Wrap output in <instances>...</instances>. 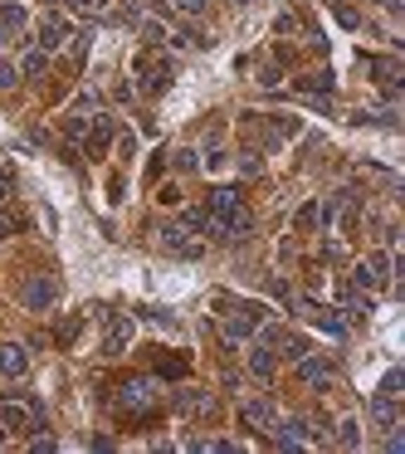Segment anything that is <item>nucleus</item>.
Wrapping results in <instances>:
<instances>
[{
    "instance_id": "nucleus-30",
    "label": "nucleus",
    "mask_w": 405,
    "mask_h": 454,
    "mask_svg": "<svg viewBox=\"0 0 405 454\" xmlns=\"http://www.w3.org/2000/svg\"><path fill=\"white\" fill-rule=\"evenodd\" d=\"M176 5H181L186 15H201V10H205V0H176Z\"/></svg>"
},
{
    "instance_id": "nucleus-28",
    "label": "nucleus",
    "mask_w": 405,
    "mask_h": 454,
    "mask_svg": "<svg viewBox=\"0 0 405 454\" xmlns=\"http://www.w3.org/2000/svg\"><path fill=\"white\" fill-rule=\"evenodd\" d=\"M79 338V318H69V323H64V328H59V342H64V347H69V342Z\"/></svg>"
},
{
    "instance_id": "nucleus-11",
    "label": "nucleus",
    "mask_w": 405,
    "mask_h": 454,
    "mask_svg": "<svg viewBox=\"0 0 405 454\" xmlns=\"http://www.w3.org/2000/svg\"><path fill=\"white\" fill-rule=\"evenodd\" d=\"M239 415H244V425H254V430H264V435H274V425H279V420H274V406H269V401H249V406H244Z\"/></svg>"
},
{
    "instance_id": "nucleus-24",
    "label": "nucleus",
    "mask_w": 405,
    "mask_h": 454,
    "mask_svg": "<svg viewBox=\"0 0 405 454\" xmlns=\"http://www.w3.org/2000/svg\"><path fill=\"white\" fill-rule=\"evenodd\" d=\"M196 166H201L196 152H176V171H196Z\"/></svg>"
},
{
    "instance_id": "nucleus-1",
    "label": "nucleus",
    "mask_w": 405,
    "mask_h": 454,
    "mask_svg": "<svg viewBox=\"0 0 405 454\" xmlns=\"http://www.w3.org/2000/svg\"><path fill=\"white\" fill-rule=\"evenodd\" d=\"M249 229H254V215L244 211L239 191L215 186L210 201H205V234H215V239H249Z\"/></svg>"
},
{
    "instance_id": "nucleus-8",
    "label": "nucleus",
    "mask_w": 405,
    "mask_h": 454,
    "mask_svg": "<svg viewBox=\"0 0 405 454\" xmlns=\"http://www.w3.org/2000/svg\"><path fill=\"white\" fill-rule=\"evenodd\" d=\"M59 44H69V20H64V15H44V25H39V49L49 54V49H59Z\"/></svg>"
},
{
    "instance_id": "nucleus-10",
    "label": "nucleus",
    "mask_w": 405,
    "mask_h": 454,
    "mask_svg": "<svg viewBox=\"0 0 405 454\" xmlns=\"http://www.w3.org/2000/svg\"><path fill=\"white\" fill-rule=\"evenodd\" d=\"M0 425L5 430H34V406H20V401L0 406Z\"/></svg>"
},
{
    "instance_id": "nucleus-15",
    "label": "nucleus",
    "mask_w": 405,
    "mask_h": 454,
    "mask_svg": "<svg viewBox=\"0 0 405 454\" xmlns=\"http://www.w3.org/2000/svg\"><path fill=\"white\" fill-rule=\"evenodd\" d=\"M371 420L391 430V425H396V396H376V401H371Z\"/></svg>"
},
{
    "instance_id": "nucleus-26",
    "label": "nucleus",
    "mask_w": 405,
    "mask_h": 454,
    "mask_svg": "<svg viewBox=\"0 0 405 454\" xmlns=\"http://www.w3.org/2000/svg\"><path fill=\"white\" fill-rule=\"evenodd\" d=\"M15 79H20V69H15V64H5V59H0V88H15Z\"/></svg>"
},
{
    "instance_id": "nucleus-7",
    "label": "nucleus",
    "mask_w": 405,
    "mask_h": 454,
    "mask_svg": "<svg viewBox=\"0 0 405 454\" xmlns=\"http://www.w3.org/2000/svg\"><path fill=\"white\" fill-rule=\"evenodd\" d=\"M298 376H303L307 386H317V391H327V386L337 381L332 361H322V356H298Z\"/></svg>"
},
{
    "instance_id": "nucleus-27",
    "label": "nucleus",
    "mask_w": 405,
    "mask_h": 454,
    "mask_svg": "<svg viewBox=\"0 0 405 454\" xmlns=\"http://www.w3.org/2000/svg\"><path fill=\"white\" fill-rule=\"evenodd\" d=\"M381 396H401V371H391V376L381 381Z\"/></svg>"
},
{
    "instance_id": "nucleus-33",
    "label": "nucleus",
    "mask_w": 405,
    "mask_h": 454,
    "mask_svg": "<svg viewBox=\"0 0 405 454\" xmlns=\"http://www.w3.org/2000/svg\"><path fill=\"white\" fill-rule=\"evenodd\" d=\"M88 5H93V10H102V5H107V0H88Z\"/></svg>"
},
{
    "instance_id": "nucleus-34",
    "label": "nucleus",
    "mask_w": 405,
    "mask_h": 454,
    "mask_svg": "<svg viewBox=\"0 0 405 454\" xmlns=\"http://www.w3.org/2000/svg\"><path fill=\"white\" fill-rule=\"evenodd\" d=\"M239 5H249V0H239Z\"/></svg>"
},
{
    "instance_id": "nucleus-31",
    "label": "nucleus",
    "mask_w": 405,
    "mask_h": 454,
    "mask_svg": "<svg viewBox=\"0 0 405 454\" xmlns=\"http://www.w3.org/2000/svg\"><path fill=\"white\" fill-rule=\"evenodd\" d=\"M5 191H10V171H0V196H5Z\"/></svg>"
},
{
    "instance_id": "nucleus-32",
    "label": "nucleus",
    "mask_w": 405,
    "mask_h": 454,
    "mask_svg": "<svg viewBox=\"0 0 405 454\" xmlns=\"http://www.w3.org/2000/svg\"><path fill=\"white\" fill-rule=\"evenodd\" d=\"M10 229H15V225H10V220H0V239H5V234H10Z\"/></svg>"
},
{
    "instance_id": "nucleus-2",
    "label": "nucleus",
    "mask_w": 405,
    "mask_h": 454,
    "mask_svg": "<svg viewBox=\"0 0 405 454\" xmlns=\"http://www.w3.org/2000/svg\"><path fill=\"white\" fill-rule=\"evenodd\" d=\"M157 401H161V391H157V381H147V376H132V381L117 386V410H122V415H152Z\"/></svg>"
},
{
    "instance_id": "nucleus-29",
    "label": "nucleus",
    "mask_w": 405,
    "mask_h": 454,
    "mask_svg": "<svg viewBox=\"0 0 405 454\" xmlns=\"http://www.w3.org/2000/svg\"><path fill=\"white\" fill-rule=\"evenodd\" d=\"M312 220H317V206H303V211H298V225L307 229V225H312Z\"/></svg>"
},
{
    "instance_id": "nucleus-25",
    "label": "nucleus",
    "mask_w": 405,
    "mask_h": 454,
    "mask_svg": "<svg viewBox=\"0 0 405 454\" xmlns=\"http://www.w3.org/2000/svg\"><path fill=\"white\" fill-rule=\"evenodd\" d=\"M347 313H352V318H366V313H371V298H347Z\"/></svg>"
},
{
    "instance_id": "nucleus-13",
    "label": "nucleus",
    "mask_w": 405,
    "mask_h": 454,
    "mask_svg": "<svg viewBox=\"0 0 405 454\" xmlns=\"http://www.w3.org/2000/svg\"><path fill=\"white\" fill-rule=\"evenodd\" d=\"M29 371V356H25V347H0V376H25Z\"/></svg>"
},
{
    "instance_id": "nucleus-16",
    "label": "nucleus",
    "mask_w": 405,
    "mask_h": 454,
    "mask_svg": "<svg viewBox=\"0 0 405 454\" xmlns=\"http://www.w3.org/2000/svg\"><path fill=\"white\" fill-rule=\"evenodd\" d=\"M20 25H25V5H15V0H10V5H0V29H5L10 39H15V29H20Z\"/></svg>"
},
{
    "instance_id": "nucleus-22",
    "label": "nucleus",
    "mask_w": 405,
    "mask_h": 454,
    "mask_svg": "<svg viewBox=\"0 0 405 454\" xmlns=\"http://www.w3.org/2000/svg\"><path fill=\"white\" fill-rule=\"evenodd\" d=\"M176 406H181V410H210V396H196V391H181V396H176Z\"/></svg>"
},
{
    "instance_id": "nucleus-14",
    "label": "nucleus",
    "mask_w": 405,
    "mask_h": 454,
    "mask_svg": "<svg viewBox=\"0 0 405 454\" xmlns=\"http://www.w3.org/2000/svg\"><path fill=\"white\" fill-rule=\"evenodd\" d=\"M249 371L259 381H269L274 376V347H249Z\"/></svg>"
},
{
    "instance_id": "nucleus-12",
    "label": "nucleus",
    "mask_w": 405,
    "mask_h": 454,
    "mask_svg": "<svg viewBox=\"0 0 405 454\" xmlns=\"http://www.w3.org/2000/svg\"><path fill=\"white\" fill-rule=\"evenodd\" d=\"M84 142H88V156H102V152H107V142H112V117H93V122H88V137H84Z\"/></svg>"
},
{
    "instance_id": "nucleus-3",
    "label": "nucleus",
    "mask_w": 405,
    "mask_h": 454,
    "mask_svg": "<svg viewBox=\"0 0 405 454\" xmlns=\"http://www.w3.org/2000/svg\"><path fill=\"white\" fill-rule=\"evenodd\" d=\"M54 298H59V283H54L49 274H29V279L20 283V303H25L29 313H44V308H54Z\"/></svg>"
},
{
    "instance_id": "nucleus-17",
    "label": "nucleus",
    "mask_w": 405,
    "mask_h": 454,
    "mask_svg": "<svg viewBox=\"0 0 405 454\" xmlns=\"http://www.w3.org/2000/svg\"><path fill=\"white\" fill-rule=\"evenodd\" d=\"M312 323H317L327 338H342V333H347V323H342V318H332L327 308H312Z\"/></svg>"
},
{
    "instance_id": "nucleus-23",
    "label": "nucleus",
    "mask_w": 405,
    "mask_h": 454,
    "mask_svg": "<svg viewBox=\"0 0 405 454\" xmlns=\"http://www.w3.org/2000/svg\"><path fill=\"white\" fill-rule=\"evenodd\" d=\"M64 132H69L74 142H79V137H88V117H84V113H74L69 122H64Z\"/></svg>"
},
{
    "instance_id": "nucleus-20",
    "label": "nucleus",
    "mask_w": 405,
    "mask_h": 454,
    "mask_svg": "<svg viewBox=\"0 0 405 454\" xmlns=\"http://www.w3.org/2000/svg\"><path fill=\"white\" fill-rule=\"evenodd\" d=\"M298 88H303V93H332V74H307Z\"/></svg>"
},
{
    "instance_id": "nucleus-5",
    "label": "nucleus",
    "mask_w": 405,
    "mask_h": 454,
    "mask_svg": "<svg viewBox=\"0 0 405 454\" xmlns=\"http://www.w3.org/2000/svg\"><path fill=\"white\" fill-rule=\"evenodd\" d=\"M259 323H264V308H259V303H239V308L225 318V338H230V342H244L254 328H259Z\"/></svg>"
},
{
    "instance_id": "nucleus-4",
    "label": "nucleus",
    "mask_w": 405,
    "mask_h": 454,
    "mask_svg": "<svg viewBox=\"0 0 405 454\" xmlns=\"http://www.w3.org/2000/svg\"><path fill=\"white\" fill-rule=\"evenodd\" d=\"M137 74H142V93H152V98L171 88V64H166V59H157L152 49L137 59Z\"/></svg>"
},
{
    "instance_id": "nucleus-9",
    "label": "nucleus",
    "mask_w": 405,
    "mask_h": 454,
    "mask_svg": "<svg viewBox=\"0 0 405 454\" xmlns=\"http://www.w3.org/2000/svg\"><path fill=\"white\" fill-rule=\"evenodd\" d=\"M127 338H132V318H127V313H117V318L107 323V338H102V352H107V356H117V352L127 347Z\"/></svg>"
},
{
    "instance_id": "nucleus-6",
    "label": "nucleus",
    "mask_w": 405,
    "mask_h": 454,
    "mask_svg": "<svg viewBox=\"0 0 405 454\" xmlns=\"http://www.w3.org/2000/svg\"><path fill=\"white\" fill-rule=\"evenodd\" d=\"M157 239H161V249H166V254L201 259V239H191V229H186V225H161V229H157Z\"/></svg>"
},
{
    "instance_id": "nucleus-18",
    "label": "nucleus",
    "mask_w": 405,
    "mask_h": 454,
    "mask_svg": "<svg viewBox=\"0 0 405 454\" xmlns=\"http://www.w3.org/2000/svg\"><path fill=\"white\" fill-rule=\"evenodd\" d=\"M44 69H49V54H44V49H29L25 64H20V74H29V79H39Z\"/></svg>"
},
{
    "instance_id": "nucleus-19",
    "label": "nucleus",
    "mask_w": 405,
    "mask_h": 454,
    "mask_svg": "<svg viewBox=\"0 0 405 454\" xmlns=\"http://www.w3.org/2000/svg\"><path fill=\"white\" fill-rule=\"evenodd\" d=\"M337 445H342V450H357V445H361V425H357V420H342V425H337Z\"/></svg>"
},
{
    "instance_id": "nucleus-21",
    "label": "nucleus",
    "mask_w": 405,
    "mask_h": 454,
    "mask_svg": "<svg viewBox=\"0 0 405 454\" xmlns=\"http://www.w3.org/2000/svg\"><path fill=\"white\" fill-rule=\"evenodd\" d=\"M279 347H284V356H293V361H298V356H307V342L293 338V333H284V338H279Z\"/></svg>"
}]
</instances>
